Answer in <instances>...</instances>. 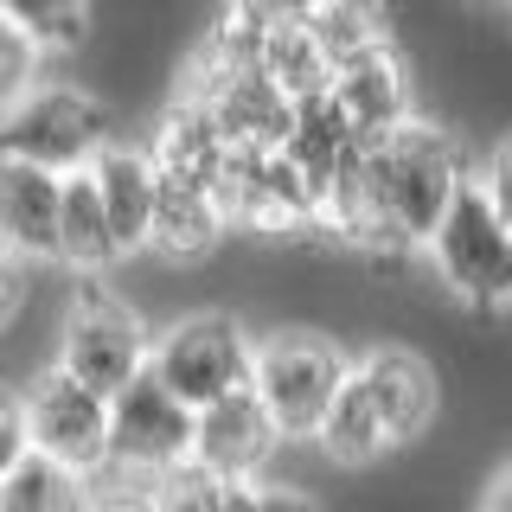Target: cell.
<instances>
[{
	"instance_id": "cell-34",
	"label": "cell",
	"mask_w": 512,
	"mask_h": 512,
	"mask_svg": "<svg viewBox=\"0 0 512 512\" xmlns=\"http://www.w3.org/2000/svg\"><path fill=\"white\" fill-rule=\"evenodd\" d=\"M224 512H263V480H237L231 487V506Z\"/></svg>"
},
{
	"instance_id": "cell-32",
	"label": "cell",
	"mask_w": 512,
	"mask_h": 512,
	"mask_svg": "<svg viewBox=\"0 0 512 512\" xmlns=\"http://www.w3.org/2000/svg\"><path fill=\"white\" fill-rule=\"evenodd\" d=\"M237 7H250L263 26H288V20H308L320 0H237Z\"/></svg>"
},
{
	"instance_id": "cell-16",
	"label": "cell",
	"mask_w": 512,
	"mask_h": 512,
	"mask_svg": "<svg viewBox=\"0 0 512 512\" xmlns=\"http://www.w3.org/2000/svg\"><path fill=\"white\" fill-rule=\"evenodd\" d=\"M333 96H340V109L359 122V135H384V128H397V122L416 116L410 64H404L397 45H378V52L346 58L340 77H333Z\"/></svg>"
},
{
	"instance_id": "cell-4",
	"label": "cell",
	"mask_w": 512,
	"mask_h": 512,
	"mask_svg": "<svg viewBox=\"0 0 512 512\" xmlns=\"http://www.w3.org/2000/svg\"><path fill=\"white\" fill-rule=\"evenodd\" d=\"M192 442H199V410L148 365L109 404V455L96 468L116 480H135V487H154L167 468L192 461Z\"/></svg>"
},
{
	"instance_id": "cell-18",
	"label": "cell",
	"mask_w": 512,
	"mask_h": 512,
	"mask_svg": "<svg viewBox=\"0 0 512 512\" xmlns=\"http://www.w3.org/2000/svg\"><path fill=\"white\" fill-rule=\"evenodd\" d=\"M314 448L333 461V468H378L384 455H397V436H391V423H384L372 384L359 378V365H352L346 391L333 397V410H327V423H320Z\"/></svg>"
},
{
	"instance_id": "cell-17",
	"label": "cell",
	"mask_w": 512,
	"mask_h": 512,
	"mask_svg": "<svg viewBox=\"0 0 512 512\" xmlns=\"http://www.w3.org/2000/svg\"><path fill=\"white\" fill-rule=\"evenodd\" d=\"M237 224L224 212V199L212 186H192V180H167L160 173V205H154V256L167 263H205Z\"/></svg>"
},
{
	"instance_id": "cell-21",
	"label": "cell",
	"mask_w": 512,
	"mask_h": 512,
	"mask_svg": "<svg viewBox=\"0 0 512 512\" xmlns=\"http://www.w3.org/2000/svg\"><path fill=\"white\" fill-rule=\"evenodd\" d=\"M359 141H365V135H359V122H352L346 109H340V96L320 90V96H301L295 128H288L282 148H288V160H295V167L308 173L320 192H327V180L346 167V154L359 148Z\"/></svg>"
},
{
	"instance_id": "cell-12",
	"label": "cell",
	"mask_w": 512,
	"mask_h": 512,
	"mask_svg": "<svg viewBox=\"0 0 512 512\" xmlns=\"http://www.w3.org/2000/svg\"><path fill=\"white\" fill-rule=\"evenodd\" d=\"M359 378L372 384V397H378L384 423H391L397 448H410L429 423H436L442 378H436V365H429V352H416L404 340H384L372 352H359Z\"/></svg>"
},
{
	"instance_id": "cell-2",
	"label": "cell",
	"mask_w": 512,
	"mask_h": 512,
	"mask_svg": "<svg viewBox=\"0 0 512 512\" xmlns=\"http://www.w3.org/2000/svg\"><path fill=\"white\" fill-rule=\"evenodd\" d=\"M423 256L461 308H474V314L512 308V218L493 205V192L480 186L474 173H468V186L455 192V205L442 212Z\"/></svg>"
},
{
	"instance_id": "cell-26",
	"label": "cell",
	"mask_w": 512,
	"mask_h": 512,
	"mask_svg": "<svg viewBox=\"0 0 512 512\" xmlns=\"http://www.w3.org/2000/svg\"><path fill=\"white\" fill-rule=\"evenodd\" d=\"M45 45L32 39L26 26H13V20H0V103H20V96L32 90V84H45Z\"/></svg>"
},
{
	"instance_id": "cell-31",
	"label": "cell",
	"mask_w": 512,
	"mask_h": 512,
	"mask_svg": "<svg viewBox=\"0 0 512 512\" xmlns=\"http://www.w3.org/2000/svg\"><path fill=\"white\" fill-rule=\"evenodd\" d=\"M263 512H327L308 487H282V480H263Z\"/></svg>"
},
{
	"instance_id": "cell-9",
	"label": "cell",
	"mask_w": 512,
	"mask_h": 512,
	"mask_svg": "<svg viewBox=\"0 0 512 512\" xmlns=\"http://www.w3.org/2000/svg\"><path fill=\"white\" fill-rule=\"evenodd\" d=\"M26 416H32V442L45 448V455L58 461H77V468H96V461L109 455V404L116 397H103L96 384H84L77 372H64V365H39L26 384Z\"/></svg>"
},
{
	"instance_id": "cell-14",
	"label": "cell",
	"mask_w": 512,
	"mask_h": 512,
	"mask_svg": "<svg viewBox=\"0 0 512 512\" xmlns=\"http://www.w3.org/2000/svg\"><path fill=\"white\" fill-rule=\"evenodd\" d=\"M148 148H154V160H160L167 180H192V186H212L218 192L237 141L224 135V122H218L212 103H199V96H173Z\"/></svg>"
},
{
	"instance_id": "cell-25",
	"label": "cell",
	"mask_w": 512,
	"mask_h": 512,
	"mask_svg": "<svg viewBox=\"0 0 512 512\" xmlns=\"http://www.w3.org/2000/svg\"><path fill=\"white\" fill-rule=\"evenodd\" d=\"M231 487L237 480L212 474L205 461H180L154 480V512H224L231 506Z\"/></svg>"
},
{
	"instance_id": "cell-19",
	"label": "cell",
	"mask_w": 512,
	"mask_h": 512,
	"mask_svg": "<svg viewBox=\"0 0 512 512\" xmlns=\"http://www.w3.org/2000/svg\"><path fill=\"white\" fill-rule=\"evenodd\" d=\"M90 506H96V480L77 461L32 448L13 468H0V512H90Z\"/></svg>"
},
{
	"instance_id": "cell-13",
	"label": "cell",
	"mask_w": 512,
	"mask_h": 512,
	"mask_svg": "<svg viewBox=\"0 0 512 512\" xmlns=\"http://www.w3.org/2000/svg\"><path fill=\"white\" fill-rule=\"evenodd\" d=\"M180 96L212 103L218 122H224V135H231L237 148H282L288 128H295V109H301L295 96L263 71V64L231 71V77H218V84H205V90H180Z\"/></svg>"
},
{
	"instance_id": "cell-20",
	"label": "cell",
	"mask_w": 512,
	"mask_h": 512,
	"mask_svg": "<svg viewBox=\"0 0 512 512\" xmlns=\"http://www.w3.org/2000/svg\"><path fill=\"white\" fill-rule=\"evenodd\" d=\"M116 263H122V244H116V224H109L96 167L64 173V269L103 276V269H116Z\"/></svg>"
},
{
	"instance_id": "cell-35",
	"label": "cell",
	"mask_w": 512,
	"mask_h": 512,
	"mask_svg": "<svg viewBox=\"0 0 512 512\" xmlns=\"http://www.w3.org/2000/svg\"><path fill=\"white\" fill-rule=\"evenodd\" d=\"M506 7H512V0H506Z\"/></svg>"
},
{
	"instance_id": "cell-7",
	"label": "cell",
	"mask_w": 512,
	"mask_h": 512,
	"mask_svg": "<svg viewBox=\"0 0 512 512\" xmlns=\"http://www.w3.org/2000/svg\"><path fill=\"white\" fill-rule=\"evenodd\" d=\"M58 365L77 372L84 384H96L103 397H122L128 384L154 365V333L122 295L84 288V295L71 301V314H64V327H58Z\"/></svg>"
},
{
	"instance_id": "cell-3",
	"label": "cell",
	"mask_w": 512,
	"mask_h": 512,
	"mask_svg": "<svg viewBox=\"0 0 512 512\" xmlns=\"http://www.w3.org/2000/svg\"><path fill=\"white\" fill-rule=\"evenodd\" d=\"M352 365L359 359H352L340 340L314 333V327H282V333H269V340L256 346V391H263V404L276 410L288 442H314L320 436V423H327L333 397L346 391Z\"/></svg>"
},
{
	"instance_id": "cell-5",
	"label": "cell",
	"mask_w": 512,
	"mask_h": 512,
	"mask_svg": "<svg viewBox=\"0 0 512 512\" xmlns=\"http://www.w3.org/2000/svg\"><path fill=\"white\" fill-rule=\"evenodd\" d=\"M256 346L263 340H250L237 314L192 308V314L173 320V327L154 333V372L167 378L192 410H205V404H218V397L256 384Z\"/></svg>"
},
{
	"instance_id": "cell-33",
	"label": "cell",
	"mask_w": 512,
	"mask_h": 512,
	"mask_svg": "<svg viewBox=\"0 0 512 512\" xmlns=\"http://www.w3.org/2000/svg\"><path fill=\"white\" fill-rule=\"evenodd\" d=\"M480 512H512V455L493 468V480H487V493H480Z\"/></svg>"
},
{
	"instance_id": "cell-8",
	"label": "cell",
	"mask_w": 512,
	"mask_h": 512,
	"mask_svg": "<svg viewBox=\"0 0 512 512\" xmlns=\"http://www.w3.org/2000/svg\"><path fill=\"white\" fill-rule=\"evenodd\" d=\"M218 199L250 237H308L320 231V186L288 160V148H231Z\"/></svg>"
},
{
	"instance_id": "cell-22",
	"label": "cell",
	"mask_w": 512,
	"mask_h": 512,
	"mask_svg": "<svg viewBox=\"0 0 512 512\" xmlns=\"http://www.w3.org/2000/svg\"><path fill=\"white\" fill-rule=\"evenodd\" d=\"M263 71L276 77V84L295 96H320L333 90V77H340V58L327 52V39H320L314 13L308 20H288V26H269V45H263Z\"/></svg>"
},
{
	"instance_id": "cell-30",
	"label": "cell",
	"mask_w": 512,
	"mask_h": 512,
	"mask_svg": "<svg viewBox=\"0 0 512 512\" xmlns=\"http://www.w3.org/2000/svg\"><path fill=\"white\" fill-rule=\"evenodd\" d=\"M39 263H26V256H13L7 250V288H0V295H7V308H0V327H20V314H26V276Z\"/></svg>"
},
{
	"instance_id": "cell-15",
	"label": "cell",
	"mask_w": 512,
	"mask_h": 512,
	"mask_svg": "<svg viewBox=\"0 0 512 512\" xmlns=\"http://www.w3.org/2000/svg\"><path fill=\"white\" fill-rule=\"evenodd\" d=\"M90 167H96V180H103V205H109V224H116L122 256H141L154 244V205H160V160H154V148L109 141Z\"/></svg>"
},
{
	"instance_id": "cell-23",
	"label": "cell",
	"mask_w": 512,
	"mask_h": 512,
	"mask_svg": "<svg viewBox=\"0 0 512 512\" xmlns=\"http://www.w3.org/2000/svg\"><path fill=\"white\" fill-rule=\"evenodd\" d=\"M314 26H320V39H327V52L340 64L359 58V52H378V45H397L391 0H320Z\"/></svg>"
},
{
	"instance_id": "cell-28",
	"label": "cell",
	"mask_w": 512,
	"mask_h": 512,
	"mask_svg": "<svg viewBox=\"0 0 512 512\" xmlns=\"http://www.w3.org/2000/svg\"><path fill=\"white\" fill-rule=\"evenodd\" d=\"M32 448H39V442H32L26 397L13 391V397H7V410H0V468H13V461H20V455H32Z\"/></svg>"
},
{
	"instance_id": "cell-11",
	"label": "cell",
	"mask_w": 512,
	"mask_h": 512,
	"mask_svg": "<svg viewBox=\"0 0 512 512\" xmlns=\"http://www.w3.org/2000/svg\"><path fill=\"white\" fill-rule=\"evenodd\" d=\"M0 244L26 263H64V173L39 160H0Z\"/></svg>"
},
{
	"instance_id": "cell-6",
	"label": "cell",
	"mask_w": 512,
	"mask_h": 512,
	"mask_svg": "<svg viewBox=\"0 0 512 512\" xmlns=\"http://www.w3.org/2000/svg\"><path fill=\"white\" fill-rule=\"evenodd\" d=\"M109 103L84 84H32L20 103H7V122H0V148L39 160L52 173H77L90 167L96 154L109 148Z\"/></svg>"
},
{
	"instance_id": "cell-1",
	"label": "cell",
	"mask_w": 512,
	"mask_h": 512,
	"mask_svg": "<svg viewBox=\"0 0 512 512\" xmlns=\"http://www.w3.org/2000/svg\"><path fill=\"white\" fill-rule=\"evenodd\" d=\"M461 186H468V160H461V141L436 116H410L372 135V192L397 256H416L436 237V224Z\"/></svg>"
},
{
	"instance_id": "cell-24",
	"label": "cell",
	"mask_w": 512,
	"mask_h": 512,
	"mask_svg": "<svg viewBox=\"0 0 512 512\" xmlns=\"http://www.w3.org/2000/svg\"><path fill=\"white\" fill-rule=\"evenodd\" d=\"M0 20L26 26L45 52H77L90 39V0H0Z\"/></svg>"
},
{
	"instance_id": "cell-27",
	"label": "cell",
	"mask_w": 512,
	"mask_h": 512,
	"mask_svg": "<svg viewBox=\"0 0 512 512\" xmlns=\"http://www.w3.org/2000/svg\"><path fill=\"white\" fill-rule=\"evenodd\" d=\"M96 480V506L90 512H154V487H135V480H116L103 468H90Z\"/></svg>"
},
{
	"instance_id": "cell-10",
	"label": "cell",
	"mask_w": 512,
	"mask_h": 512,
	"mask_svg": "<svg viewBox=\"0 0 512 512\" xmlns=\"http://www.w3.org/2000/svg\"><path fill=\"white\" fill-rule=\"evenodd\" d=\"M282 423L276 410L263 404V391L244 384V391L218 397V404L199 410V442H192V461H205L212 474L224 480H263V468L276 461L282 448Z\"/></svg>"
},
{
	"instance_id": "cell-29",
	"label": "cell",
	"mask_w": 512,
	"mask_h": 512,
	"mask_svg": "<svg viewBox=\"0 0 512 512\" xmlns=\"http://www.w3.org/2000/svg\"><path fill=\"white\" fill-rule=\"evenodd\" d=\"M474 180L487 186V192H493V205H500V212L512 218V135L493 141V154L480 160V173H474Z\"/></svg>"
}]
</instances>
